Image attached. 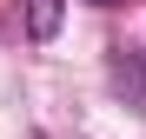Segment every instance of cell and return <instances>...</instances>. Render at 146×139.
<instances>
[{"mask_svg":"<svg viewBox=\"0 0 146 139\" xmlns=\"http://www.w3.org/2000/svg\"><path fill=\"white\" fill-rule=\"evenodd\" d=\"M27 33L33 40H53L60 33V0H27Z\"/></svg>","mask_w":146,"mask_h":139,"instance_id":"cell-1","label":"cell"},{"mask_svg":"<svg viewBox=\"0 0 146 139\" xmlns=\"http://www.w3.org/2000/svg\"><path fill=\"white\" fill-rule=\"evenodd\" d=\"M93 7H119V0H93Z\"/></svg>","mask_w":146,"mask_h":139,"instance_id":"cell-2","label":"cell"}]
</instances>
